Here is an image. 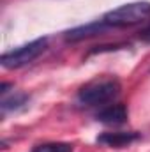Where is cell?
Returning <instances> with one entry per match:
<instances>
[{"label": "cell", "instance_id": "277c9868", "mask_svg": "<svg viewBox=\"0 0 150 152\" xmlns=\"http://www.w3.org/2000/svg\"><path fill=\"white\" fill-rule=\"evenodd\" d=\"M106 28H110L103 20L101 21H94V23H87L83 27H76L73 30H67L66 32V41H71V42H76V41H83V39L94 37L97 34H103Z\"/></svg>", "mask_w": 150, "mask_h": 152}, {"label": "cell", "instance_id": "7a4b0ae2", "mask_svg": "<svg viewBox=\"0 0 150 152\" xmlns=\"http://www.w3.org/2000/svg\"><path fill=\"white\" fill-rule=\"evenodd\" d=\"M150 20V2H131L108 11L103 21L108 27H133Z\"/></svg>", "mask_w": 150, "mask_h": 152}, {"label": "cell", "instance_id": "9c48e42d", "mask_svg": "<svg viewBox=\"0 0 150 152\" xmlns=\"http://www.w3.org/2000/svg\"><path fill=\"white\" fill-rule=\"evenodd\" d=\"M140 39H141L143 42H150V27L143 28V30L140 32Z\"/></svg>", "mask_w": 150, "mask_h": 152}, {"label": "cell", "instance_id": "52a82bcc", "mask_svg": "<svg viewBox=\"0 0 150 152\" xmlns=\"http://www.w3.org/2000/svg\"><path fill=\"white\" fill-rule=\"evenodd\" d=\"M28 101V96L27 94H12L11 97H4L2 99V112H9V110H18L20 106H23L25 103Z\"/></svg>", "mask_w": 150, "mask_h": 152}, {"label": "cell", "instance_id": "5b68a950", "mask_svg": "<svg viewBox=\"0 0 150 152\" xmlns=\"http://www.w3.org/2000/svg\"><path fill=\"white\" fill-rule=\"evenodd\" d=\"M140 138L138 133H103L101 136H97V143L106 145V147H113V149H124L127 145H131L133 142H136Z\"/></svg>", "mask_w": 150, "mask_h": 152}, {"label": "cell", "instance_id": "3957f363", "mask_svg": "<svg viewBox=\"0 0 150 152\" xmlns=\"http://www.w3.org/2000/svg\"><path fill=\"white\" fill-rule=\"evenodd\" d=\"M48 46V39H36L32 42H27L23 46H18L7 53L2 55V66L5 69H18V67H23L27 64H30L32 60H36L39 55L46 50Z\"/></svg>", "mask_w": 150, "mask_h": 152}, {"label": "cell", "instance_id": "ba28073f", "mask_svg": "<svg viewBox=\"0 0 150 152\" xmlns=\"http://www.w3.org/2000/svg\"><path fill=\"white\" fill-rule=\"evenodd\" d=\"M32 152H73V145H69V143H60V142L41 143L37 147H34Z\"/></svg>", "mask_w": 150, "mask_h": 152}, {"label": "cell", "instance_id": "8992f818", "mask_svg": "<svg viewBox=\"0 0 150 152\" xmlns=\"http://www.w3.org/2000/svg\"><path fill=\"white\" fill-rule=\"evenodd\" d=\"M97 120L108 126H120L127 120V108L124 104H111L97 113Z\"/></svg>", "mask_w": 150, "mask_h": 152}, {"label": "cell", "instance_id": "6da1fadb", "mask_svg": "<svg viewBox=\"0 0 150 152\" xmlns=\"http://www.w3.org/2000/svg\"><path fill=\"white\" fill-rule=\"evenodd\" d=\"M118 94H120V81L111 76H101L79 88L78 101L87 106H97L115 99Z\"/></svg>", "mask_w": 150, "mask_h": 152}]
</instances>
